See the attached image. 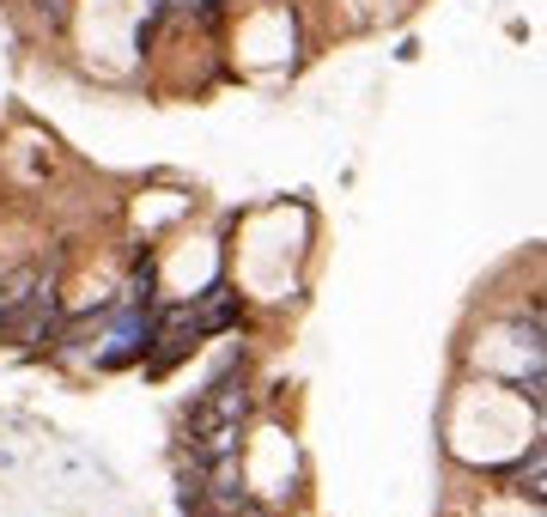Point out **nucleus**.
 Returning <instances> with one entry per match:
<instances>
[{"mask_svg":"<svg viewBox=\"0 0 547 517\" xmlns=\"http://www.w3.org/2000/svg\"><path fill=\"white\" fill-rule=\"evenodd\" d=\"M61 311H67V305H61V292H55V280L43 274V286H37L31 299L13 311V323L0 329V335H7L13 347H43V341H55V329H61Z\"/></svg>","mask_w":547,"mask_h":517,"instance_id":"nucleus-1","label":"nucleus"},{"mask_svg":"<svg viewBox=\"0 0 547 517\" xmlns=\"http://www.w3.org/2000/svg\"><path fill=\"white\" fill-rule=\"evenodd\" d=\"M37 286H43V274H37V268H19V274H13L7 286H0V329H7V323H13V311H19V305L31 299V292H37Z\"/></svg>","mask_w":547,"mask_h":517,"instance_id":"nucleus-4","label":"nucleus"},{"mask_svg":"<svg viewBox=\"0 0 547 517\" xmlns=\"http://www.w3.org/2000/svg\"><path fill=\"white\" fill-rule=\"evenodd\" d=\"M189 311H195V329H201V335H219V329H231V323H238V299H231L225 286H207Z\"/></svg>","mask_w":547,"mask_h":517,"instance_id":"nucleus-2","label":"nucleus"},{"mask_svg":"<svg viewBox=\"0 0 547 517\" xmlns=\"http://www.w3.org/2000/svg\"><path fill=\"white\" fill-rule=\"evenodd\" d=\"M541 469H547V451H541V438H529V457H523V463H511L505 487H511V493H523L529 505H541Z\"/></svg>","mask_w":547,"mask_h":517,"instance_id":"nucleus-3","label":"nucleus"},{"mask_svg":"<svg viewBox=\"0 0 547 517\" xmlns=\"http://www.w3.org/2000/svg\"><path fill=\"white\" fill-rule=\"evenodd\" d=\"M67 7H73V0H37V13H43L49 25H67Z\"/></svg>","mask_w":547,"mask_h":517,"instance_id":"nucleus-5","label":"nucleus"}]
</instances>
